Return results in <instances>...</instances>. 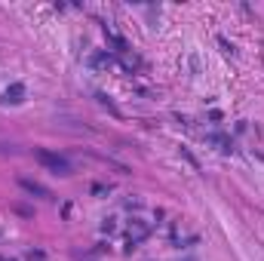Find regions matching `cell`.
<instances>
[{"mask_svg":"<svg viewBox=\"0 0 264 261\" xmlns=\"http://www.w3.org/2000/svg\"><path fill=\"white\" fill-rule=\"evenodd\" d=\"M37 160L49 169L52 175H71L74 169H71V163L65 160V157H59V154H49V151H37Z\"/></svg>","mask_w":264,"mask_h":261,"instance_id":"cell-1","label":"cell"},{"mask_svg":"<svg viewBox=\"0 0 264 261\" xmlns=\"http://www.w3.org/2000/svg\"><path fill=\"white\" fill-rule=\"evenodd\" d=\"M19 185H22V188H25V190H28V194H34V197H49V190H47V188H43V185H37V181H31V178H22V181H19Z\"/></svg>","mask_w":264,"mask_h":261,"instance_id":"cell-2","label":"cell"},{"mask_svg":"<svg viewBox=\"0 0 264 261\" xmlns=\"http://www.w3.org/2000/svg\"><path fill=\"white\" fill-rule=\"evenodd\" d=\"M105 37L114 43V49H117V52H126V49H129V47H126V40H123V37H120V34L114 31L111 25H105Z\"/></svg>","mask_w":264,"mask_h":261,"instance_id":"cell-3","label":"cell"},{"mask_svg":"<svg viewBox=\"0 0 264 261\" xmlns=\"http://www.w3.org/2000/svg\"><path fill=\"white\" fill-rule=\"evenodd\" d=\"M19 95H22V86L16 83V86H13V89H9V93H6V98H9V101H22Z\"/></svg>","mask_w":264,"mask_h":261,"instance_id":"cell-4","label":"cell"}]
</instances>
